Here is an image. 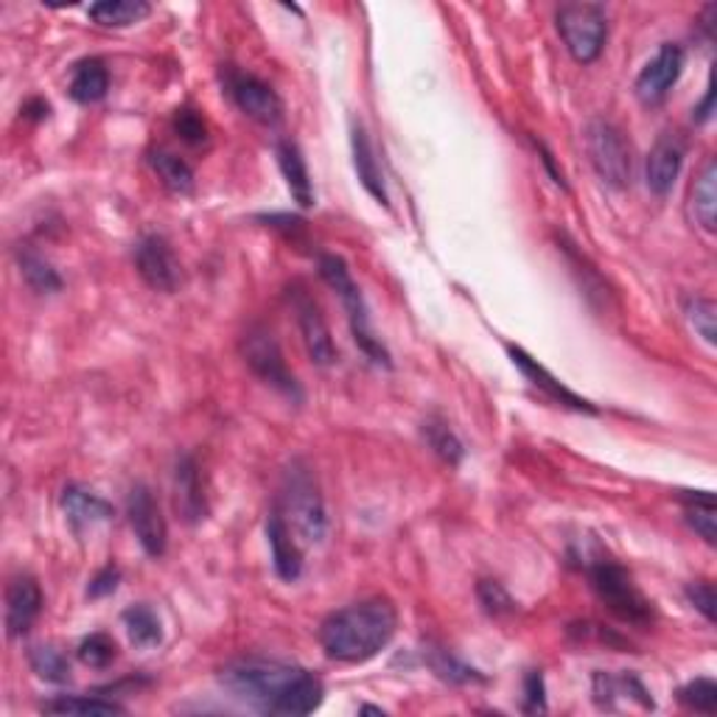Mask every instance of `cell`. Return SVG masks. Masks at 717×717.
Here are the masks:
<instances>
[{
	"instance_id": "obj_1",
	"label": "cell",
	"mask_w": 717,
	"mask_h": 717,
	"mask_svg": "<svg viewBox=\"0 0 717 717\" xmlns=\"http://www.w3.org/2000/svg\"><path fill=\"white\" fill-rule=\"evenodd\" d=\"M220 681L236 698L267 715H311L325 695L320 675L278 659H236L222 667Z\"/></svg>"
},
{
	"instance_id": "obj_2",
	"label": "cell",
	"mask_w": 717,
	"mask_h": 717,
	"mask_svg": "<svg viewBox=\"0 0 717 717\" xmlns=\"http://www.w3.org/2000/svg\"><path fill=\"white\" fill-rule=\"evenodd\" d=\"M396 631V606L384 597H371L325 617L320 625V644L334 662L362 664L378 656L393 642Z\"/></svg>"
},
{
	"instance_id": "obj_3",
	"label": "cell",
	"mask_w": 717,
	"mask_h": 717,
	"mask_svg": "<svg viewBox=\"0 0 717 717\" xmlns=\"http://www.w3.org/2000/svg\"><path fill=\"white\" fill-rule=\"evenodd\" d=\"M275 511L286 518L295 533L303 535V542L320 544L329 533V516H325V499L320 493L314 469L306 460H292L283 471L280 482V499Z\"/></svg>"
},
{
	"instance_id": "obj_4",
	"label": "cell",
	"mask_w": 717,
	"mask_h": 717,
	"mask_svg": "<svg viewBox=\"0 0 717 717\" xmlns=\"http://www.w3.org/2000/svg\"><path fill=\"white\" fill-rule=\"evenodd\" d=\"M317 269H320V278L325 280V283H329L336 295H340L342 306H345V311H347V322H351V331H353V340H356V345L365 351V356L371 358V362H376V365H384V367H393L389 351L382 345V340L373 334L371 311H367L365 298H362V289H358L356 280H353L347 264L342 261L340 256H331V253H325V256L317 258Z\"/></svg>"
},
{
	"instance_id": "obj_5",
	"label": "cell",
	"mask_w": 717,
	"mask_h": 717,
	"mask_svg": "<svg viewBox=\"0 0 717 717\" xmlns=\"http://www.w3.org/2000/svg\"><path fill=\"white\" fill-rule=\"evenodd\" d=\"M589 584L595 595L600 597L602 606L617 617V620L628 622L633 628H648L653 622V602L642 595L636 584H633L631 571L625 566L614 564V560H595L589 566Z\"/></svg>"
},
{
	"instance_id": "obj_6",
	"label": "cell",
	"mask_w": 717,
	"mask_h": 717,
	"mask_svg": "<svg viewBox=\"0 0 717 717\" xmlns=\"http://www.w3.org/2000/svg\"><path fill=\"white\" fill-rule=\"evenodd\" d=\"M586 154H589L591 169L597 171L608 189H628L633 180V158L631 143L625 140L620 127H614L606 118H591L584 129Z\"/></svg>"
},
{
	"instance_id": "obj_7",
	"label": "cell",
	"mask_w": 717,
	"mask_h": 717,
	"mask_svg": "<svg viewBox=\"0 0 717 717\" xmlns=\"http://www.w3.org/2000/svg\"><path fill=\"white\" fill-rule=\"evenodd\" d=\"M555 25L571 60L591 65L600 60L608 40V14L600 3H564L555 14Z\"/></svg>"
},
{
	"instance_id": "obj_8",
	"label": "cell",
	"mask_w": 717,
	"mask_h": 717,
	"mask_svg": "<svg viewBox=\"0 0 717 717\" xmlns=\"http://www.w3.org/2000/svg\"><path fill=\"white\" fill-rule=\"evenodd\" d=\"M242 356L247 362V367L261 378L264 384L275 387L283 396L300 402L303 398V389H300L298 378L286 365L283 351H280L278 340H275L272 331L267 325H249L242 336Z\"/></svg>"
},
{
	"instance_id": "obj_9",
	"label": "cell",
	"mask_w": 717,
	"mask_h": 717,
	"mask_svg": "<svg viewBox=\"0 0 717 717\" xmlns=\"http://www.w3.org/2000/svg\"><path fill=\"white\" fill-rule=\"evenodd\" d=\"M286 303L295 311V320H298L300 336H303V345L309 351V358L320 367H331L336 362V345L334 336H331L329 322L322 317L320 303L314 300V295L309 292V286L303 280H292L286 286Z\"/></svg>"
},
{
	"instance_id": "obj_10",
	"label": "cell",
	"mask_w": 717,
	"mask_h": 717,
	"mask_svg": "<svg viewBox=\"0 0 717 717\" xmlns=\"http://www.w3.org/2000/svg\"><path fill=\"white\" fill-rule=\"evenodd\" d=\"M222 85L244 116L253 118L261 127H278L280 118H283V101L272 85L258 79L256 74H244L233 65L222 71Z\"/></svg>"
},
{
	"instance_id": "obj_11",
	"label": "cell",
	"mask_w": 717,
	"mask_h": 717,
	"mask_svg": "<svg viewBox=\"0 0 717 717\" xmlns=\"http://www.w3.org/2000/svg\"><path fill=\"white\" fill-rule=\"evenodd\" d=\"M132 261L143 283L154 292L171 295L183 283V267L163 236H143L132 249Z\"/></svg>"
},
{
	"instance_id": "obj_12",
	"label": "cell",
	"mask_w": 717,
	"mask_h": 717,
	"mask_svg": "<svg viewBox=\"0 0 717 717\" xmlns=\"http://www.w3.org/2000/svg\"><path fill=\"white\" fill-rule=\"evenodd\" d=\"M127 518L143 553L152 555V558H163L165 547H169V527H165L163 511H160L152 488H147L143 482H138L129 491Z\"/></svg>"
},
{
	"instance_id": "obj_13",
	"label": "cell",
	"mask_w": 717,
	"mask_h": 717,
	"mask_svg": "<svg viewBox=\"0 0 717 717\" xmlns=\"http://www.w3.org/2000/svg\"><path fill=\"white\" fill-rule=\"evenodd\" d=\"M684 62H687V56H684L681 45L664 43L662 49L653 54V60L639 71L636 85H633L639 101H642L644 107H659V104L670 96V90H673L675 82L681 79V74H684Z\"/></svg>"
},
{
	"instance_id": "obj_14",
	"label": "cell",
	"mask_w": 717,
	"mask_h": 717,
	"mask_svg": "<svg viewBox=\"0 0 717 717\" xmlns=\"http://www.w3.org/2000/svg\"><path fill=\"white\" fill-rule=\"evenodd\" d=\"M684 154H687V143L678 132H664L653 143L648 163H644V183H648L651 194L667 196L673 191L681 165H684Z\"/></svg>"
},
{
	"instance_id": "obj_15",
	"label": "cell",
	"mask_w": 717,
	"mask_h": 717,
	"mask_svg": "<svg viewBox=\"0 0 717 717\" xmlns=\"http://www.w3.org/2000/svg\"><path fill=\"white\" fill-rule=\"evenodd\" d=\"M507 353H511L513 365L524 373V378H527L535 389H542L549 402L560 404V407L575 409V413H591V415L597 413V407H591V404L586 402V398H580L578 393H571V389L566 387L564 382H558V378H555L547 367L538 365V358L529 356L527 351H522V347H516V345H507Z\"/></svg>"
},
{
	"instance_id": "obj_16",
	"label": "cell",
	"mask_w": 717,
	"mask_h": 717,
	"mask_svg": "<svg viewBox=\"0 0 717 717\" xmlns=\"http://www.w3.org/2000/svg\"><path fill=\"white\" fill-rule=\"evenodd\" d=\"M43 611V589L31 575H20L7 589V633L12 639L25 636Z\"/></svg>"
},
{
	"instance_id": "obj_17",
	"label": "cell",
	"mask_w": 717,
	"mask_h": 717,
	"mask_svg": "<svg viewBox=\"0 0 717 717\" xmlns=\"http://www.w3.org/2000/svg\"><path fill=\"white\" fill-rule=\"evenodd\" d=\"M174 507L185 524H200L207 516V499L202 488L200 465L191 454H183L174 465Z\"/></svg>"
},
{
	"instance_id": "obj_18",
	"label": "cell",
	"mask_w": 717,
	"mask_h": 717,
	"mask_svg": "<svg viewBox=\"0 0 717 717\" xmlns=\"http://www.w3.org/2000/svg\"><path fill=\"white\" fill-rule=\"evenodd\" d=\"M267 542L269 553H272L275 575L286 584H295L303 575V553H300V544L295 538V529L286 524L278 511L269 513L267 518Z\"/></svg>"
},
{
	"instance_id": "obj_19",
	"label": "cell",
	"mask_w": 717,
	"mask_h": 717,
	"mask_svg": "<svg viewBox=\"0 0 717 717\" xmlns=\"http://www.w3.org/2000/svg\"><path fill=\"white\" fill-rule=\"evenodd\" d=\"M62 511H65L67 522L76 533L82 529H93L96 524H107L113 518V505L104 502L98 493L87 491L82 485H67L62 491Z\"/></svg>"
},
{
	"instance_id": "obj_20",
	"label": "cell",
	"mask_w": 717,
	"mask_h": 717,
	"mask_svg": "<svg viewBox=\"0 0 717 717\" xmlns=\"http://www.w3.org/2000/svg\"><path fill=\"white\" fill-rule=\"evenodd\" d=\"M351 152H353V169L358 174V183L365 185L367 194L373 196L382 205H389L387 189H384V174L382 165H378L376 152H373V143L367 138V132L358 124H353L351 129Z\"/></svg>"
},
{
	"instance_id": "obj_21",
	"label": "cell",
	"mask_w": 717,
	"mask_h": 717,
	"mask_svg": "<svg viewBox=\"0 0 717 717\" xmlns=\"http://www.w3.org/2000/svg\"><path fill=\"white\" fill-rule=\"evenodd\" d=\"M278 165H280V174H283L286 185H289V191H292L295 202H298L300 207L314 205L317 202L314 183H311L309 165H306V158H303V152H300L298 143H292V140H280Z\"/></svg>"
},
{
	"instance_id": "obj_22",
	"label": "cell",
	"mask_w": 717,
	"mask_h": 717,
	"mask_svg": "<svg viewBox=\"0 0 717 717\" xmlns=\"http://www.w3.org/2000/svg\"><path fill=\"white\" fill-rule=\"evenodd\" d=\"M717 165L715 160H706L700 174L695 176L693 191H689V213L706 233L717 231Z\"/></svg>"
},
{
	"instance_id": "obj_23",
	"label": "cell",
	"mask_w": 717,
	"mask_h": 717,
	"mask_svg": "<svg viewBox=\"0 0 717 717\" xmlns=\"http://www.w3.org/2000/svg\"><path fill=\"white\" fill-rule=\"evenodd\" d=\"M71 98L79 104H96L107 96L110 90V71L104 65V60L98 56H87L79 65L74 67V76H71Z\"/></svg>"
},
{
	"instance_id": "obj_24",
	"label": "cell",
	"mask_w": 717,
	"mask_h": 717,
	"mask_svg": "<svg viewBox=\"0 0 717 717\" xmlns=\"http://www.w3.org/2000/svg\"><path fill=\"white\" fill-rule=\"evenodd\" d=\"M90 20L101 29H129L152 14V7L147 0H101L87 9Z\"/></svg>"
},
{
	"instance_id": "obj_25",
	"label": "cell",
	"mask_w": 717,
	"mask_h": 717,
	"mask_svg": "<svg viewBox=\"0 0 717 717\" xmlns=\"http://www.w3.org/2000/svg\"><path fill=\"white\" fill-rule=\"evenodd\" d=\"M149 165H152L160 183L174 194H191L194 191V169L180 154L169 152V149H152Z\"/></svg>"
},
{
	"instance_id": "obj_26",
	"label": "cell",
	"mask_w": 717,
	"mask_h": 717,
	"mask_svg": "<svg viewBox=\"0 0 717 717\" xmlns=\"http://www.w3.org/2000/svg\"><path fill=\"white\" fill-rule=\"evenodd\" d=\"M684 516L695 533L704 538L709 547L717 542V507L715 496L709 491H684Z\"/></svg>"
},
{
	"instance_id": "obj_27",
	"label": "cell",
	"mask_w": 717,
	"mask_h": 717,
	"mask_svg": "<svg viewBox=\"0 0 717 717\" xmlns=\"http://www.w3.org/2000/svg\"><path fill=\"white\" fill-rule=\"evenodd\" d=\"M45 715H124V706L101 695H56L43 704Z\"/></svg>"
},
{
	"instance_id": "obj_28",
	"label": "cell",
	"mask_w": 717,
	"mask_h": 717,
	"mask_svg": "<svg viewBox=\"0 0 717 717\" xmlns=\"http://www.w3.org/2000/svg\"><path fill=\"white\" fill-rule=\"evenodd\" d=\"M18 267H20V275H23V280L31 286V289H34V292L54 295L62 289L60 272L51 267V261H45V258L40 256L38 249L20 247L18 249Z\"/></svg>"
},
{
	"instance_id": "obj_29",
	"label": "cell",
	"mask_w": 717,
	"mask_h": 717,
	"mask_svg": "<svg viewBox=\"0 0 717 717\" xmlns=\"http://www.w3.org/2000/svg\"><path fill=\"white\" fill-rule=\"evenodd\" d=\"M124 628L129 633V642L135 648H154L163 642V628H160L158 614L149 606H132L124 611Z\"/></svg>"
},
{
	"instance_id": "obj_30",
	"label": "cell",
	"mask_w": 717,
	"mask_h": 717,
	"mask_svg": "<svg viewBox=\"0 0 717 717\" xmlns=\"http://www.w3.org/2000/svg\"><path fill=\"white\" fill-rule=\"evenodd\" d=\"M424 440L426 446H429L440 460L449 462V465H460V460L465 457V449H462L460 438L451 432V426L446 424L443 418L424 420Z\"/></svg>"
},
{
	"instance_id": "obj_31",
	"label": "cell",
	"mask_w": 717,
	"mask_h": 717,
	"mask_svg": "<svg viewBox=\"0 0 717 717\" xmlns=\"http://www.w3.org/2000/svg\"><path fill=\"white\" fill-rule=\"evenodd\" d=\"M29 664L40 678L51 681V684H65V681H71V662H67L65 653H62L60 648H54V644H38V648H31Z\"/></svg>"
},
{
	"instance_id": "obj_32",
	"label": "cell",
	"mask_w": 717,
	"mask_h": 717,
	"mask_svg": "<svg viewBox=\"0 0 717 717\" xmlns=\"http://www.w3.org/2000/svg\"><path fill=\"white\" fill-rule=\"evenodd\" d=\"M426 664L435 670L438 678L449 681V684H474V681H485L477 670H471L469 664H462L460 659H454L449 651H443V648L426 651Z\"/></svg>"
},
{
	"instance_id": "obj_33",
	"label": "cell",
	"mask_w": 717,
	"mask_h": 717,
	"mask_svg": "<svg viewBox=\"0 0 717 717\" xmlns=\"http://www.w3.org/2000/svg\"><path fill=\"white\" fill-rule=\"evenodd\" d=\"M684 314H687L689 325L695 329V334L706 342V345H715L717 342V306L711 303L709 298H687L684 303Z\"/></svg>"
},
{
	"instance_id": "obj_34",
	"label": "cell",
	"mask_w": 717,
	"mask_h": 717,
	"mask_svg": "<svg viewBox=\"0 0 717 717\" xmlns=\"http://www.w3.org/2000/svg\"><path fill=\"white\" fill-rule=\"evenodd\" d=\"M76 656H79V662L85 664V667L104 670L116 662L118 648L116 642H113V636H107V633H90L87 639H82Z\"/></svg>"
},
{
	"instance_id": "obj_35",
	"label": "cell",
	"mask_w": 717,
	"mask_h": 717,
	"mask_svg": "<svg viewBox=\"0 0 717 717\" xmlns=\"http://www.w3.org/2000/svg\"><path fill=\"white\" fill-rule=\"evenodd\" d=\"M678 700L687 709L700 711V715H715L717 706V684L711 678H695L687 687L678 689Z\"/></svg>"
},
{
	"instance_id": "obj_36",
	"label": "cell",
	"mask_w": 717,
	"mask_h": 717,
	"mask_svg": "<svg viewBox=\"0 0 717 717\" xmlns=\"http://www.w3.org/2000/svg\"><path fill=\"white\" fill-rule=\"evenodd\" d=\"M477 597H480V606L485 608V614L491 617H505L516 611V602L513 597L502 589V584L496 580H480L477 586Z\"/></svg>"
},
{
	"instance_id": "obj_37",
	"label": "cell",
	"mask_w": 717,
	"mask_h": 717,
	"mask_svg": "<svg viewBox=\"0 0 717 717\" xmlns=\"http://www.w3.org/2000/svg\"><path fill=\"white\" fill-rule=\"evenodd\" d=\"M171 124H174V132L180 135V138H183L189 147H202V143H207L205 118H202L196 110H191V107L176 110L174 121Z\"/></svg>"
},
{
	"instance_id": "obj_38",
	"label": "cell",
	"mask_w": 717,
	"mask_h": 717,
	"mask_svg": "<svg viewBox=\"0 0 717 717\" xmlns=\"http://www.w3.org/2000/svg\"><path fill=\"white\" fill-rule=\"evenodd\" d=\"M687 600L693 602L695 611L704 614L706 622H715V586L709 580H698V584L687 586Z\"/></svg>"
},
{
	"instance_id": "obj_39",
	"label": "cell",
	"mask_w": 717,
	"mask_h": 717,
	"mask_svg": "<svg viewBox=\"0 0 717 717\" xmlns=\"http://www.w3.org/2000/svg\"><path fill=\"white\" fill-rule=\"evenodd\" d=\"M524 711H547V698H544V675L538 670L527 673L524 678Z\"/></svg>"
},
{
	"instance_id": "obj_40",
	"label": "cell",
	"mask_w": 717,
	"mask_h": 717,
	"mask_svg": "<svg viewBox=\"0 0 717 717\" xmlns=\"http://www.w3.org/2000/svg\"><path fill=\"white\" fill-rule=\"evenodd\" d=\"M118 580H121V571H118L116 566H107V569H101L96 578L90 580V586H87V597L98 600V597L113 595V591L118 589Z\"/></svg>"
},
{
	"instance_id": "obj_41",
	"label": "cell",
	"mask_w": 717,
	"mask_h": 717,
	"mask_svg": "<svg viewBox=\"0 0 717 717\" xmlns=\"http://www.w3.org/2000/svg\"><path fill=\"white\" fill-rule=\"evenodd\" d=\"M261 222H267V227H275V231L286 233V236L292 238L298 233H303L306 222L300 216H289V213H272V216H261Z\"/></svg>"
},
{
	"instance_id": "obj_42",
	"label": "cell",
	"mask_w": 717,
	"mask_h": 717,
	"mask_svg": "<svg viewBox=\"0 0 717 717\" xmlns=\"http://www.w3.org/2000/svg\"><path fill=\"white\" fill-rule=\"evenodd\" d=\"M711 113H715V85H711V76H709V85H706V93H704V101L698 104L693 110V118L698 124H706L711 118Z\"/></svg>"
},
{
	"instance_id": "obj_43",
	"label": "cell",
	"mask_w": 717,
	"mask_h": 717,
	"mask_svg": "<svg viewBox=\"0 0 717 717\" xmlns=\"http://www.w3.org/2000/svg\"><path fill=\"white\" fill-rule=\"evenodd\" d=\"M535 149H538V154H542V163H544V165H547L549 176H553V183H555V185H560V189H566L564 171H558V169H555L553 152H549V149H547V147H544V143H538V140H535Z\"/></svg>"
},
{
	"instance_id": "obj_44",
	"label": "cell",
	"mask_w": 717,
	"mask_h": 717,
	"mask_svg": "<svg viewBox=\"0 0 717 717\" xmlns=\"http://www.w3.org/2000/svg\"><path fill=\"white\" fill-rule=\"evenodd\" d=\"M20 113H23L25 118H45L49 116V104H45L43 98H34V101H25Z\"/></svg>"
},
{
	"instance_id": "obj_45",
	"label": "cell",
	"mask_w": 717,
	"mask_h": 717,
	"mask_svg": "<svg viewBox=\"0 0 717 717\" xmlns=\"http://www.w3.org/2000/svg\"><path fill=\"white\" fill-rule=\"evenodd\" d=\"M358 711H376V715H384V709H378V706H362Z\"/></svg>"
}]
</instances>
